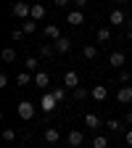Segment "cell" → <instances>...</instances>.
Returning <instances> with one entry per match:
<instances>
[{
	"label": "cell",
	"instance_id": "1",
	"mask_svg": "<svg viewBox=\"0 0 132 148\" xmlns=\"http://www.w3.org/2000/svg\"><path fill=\"white\" fill-rule=\"evenodd\" d=\"M11 13L16 18H21V21H29V18H32V5L29 3H13L11 5Z\"/></svg>",
	"mask_w": 132,
	"mask_h": 148
},
{
	"label": "cell",
	"instance_id": "2",
	"mask_svg": "<svg viewBox=\"0 0 132 148\" xmlns=\"http://www.w3.org/2000/svg\"><path fill=\"white\" fill-rule=\"evenodd\" d=\"M34 111H37V108H34V103H29V101H21V103L16 106V114L21 116L24 122H29V119L34 116Z\"/></svg>",
	"mask_w": 132,
	"mask_h": 148
},
{
	"label": "cell",
	"instance_id": "3",
	"mask_svg": "<svg viewBox=\"0 0 132 148\" xmlns=\"http://www.w3.org/2000/svg\"><path fill=\"white\" fill-rule=\"evenodd\" d=\"M108 24L111 27H122V24H127V13L122 11V8H114L108 13Z\"/></svg>",
	"mask_w": 132,
	"mask_h": 148
},
{
	"label": "cell",
	"instance_id": "4",
	"mask_svg": "<svg viewBox=\"0 0 132 148\" xmlns=\"http://www.w3.org/2000/svg\"><path fill=\"white\" fill-rule=\"evenodd\" d=\"M55 106H58V101H55L50 92H45V95L40 98V108L45 111V114H53V111H55Z\"/></svg>",
	"mask_w": 132,
	"mask_h": 148
},
{
	"label": "cell",
	"instance_id": "5",
	"mask_svg": "<svg viewBox=\"0 0 132 148\" xmlns=\"http://www.w3.org/2000/svg\"><path fill=\"white\" fill-rule=\"evenodd\" d=\"M64 87H66V90L82 87V85H79V74H77V71H66V74H64Z\"/></svg>",
	"mask_w": 132,
	"mask_h": 148
},
{
	"label": "cell",
	"instance_id": "6",
	"mask_svg": "<svg viewBox=\"0 0 132 148\" xmlns=\"http://www.w3.org/2000/svg\"><path fill=\"white\" fill-rule=\"evenodd\" d=\"M116 101H119V103H132V87H129V85H119Z\"/></svg>",
	"mask_w": 132,
	"mask_h": 148
},
{
	"label": "cell",
	"instance_id": "7",
	"mask_svg": "<svg viewBox=\"0 0 132 148\" xmlns=\"http://www.w3.org/2000/svg\"><path fill=\"white\" fill-rule=\"evenodd\" d=\"M66 21H69L71 27H82V24H85V13L74 8V11H69V13H66Z\"/></svg>",
	"mask_w": 132,
	"mask_h": 148
},
{
	"label": "cell",
	"instance_id": "8",
	"mask_svg": "<svg viewBox=\"0 0 132 148\" xmlns=\"http://www.w3.org/2000/svg\"><path fill=\"white\" fill-rule=\"evenodd\" d=\"M108 64H111V66H116V69H122V66L127 64V58H124V53H122V50H114V53L108 56Z\"/></svg>",
	"mask_w": 132,
	"mask_h": 148
},
{
	"label": "cell",
	"instance_id": "9",
	"mask_svg": "<svg viewBox=\"0 0 132 148\" xmlns=\"http://www.w3.org/2000/svg\"><path fill=\"white\" fill-rule=\"evenodd\" d=\"M66 140H69V145H71V148H79V145L85 143V135L79 132V130H71V132H69V138H66Z\"/></svg>",
	"mask_w": 132,
	"mask_h": 148
},
{
	"label": "cell",
	"instance_id": "10",
	"mask_svg": "<svg viewBox=\"0 0 132 148\" xmlns=\"http://www.w3.org/2000/svg\"><path fill=\"white\" fill-rule=\"evenodd\" d=\"M53 48H55V53H58V56H64V53L71 50V40H69V37H61L58 42H53Z\"/></svg>",
	"mask_w": 132,
	"mask_h": 148
},
{
	"label": "cell",
	"instance_id": "11",
	"mask_svg": "<svg viewBox=\"0 0 132 148\" xmlns=\"http://www.w3.org/2000/svg\"><path fill=\"white\" fill-rule=\"evenodd\" d=\"M90 95L95 98V101H106V98H108V87H106V85H95V87L90 90Z\"/></svg>",
	"mask_w": 132,
	"mask_h": 148
},
{
	"label": "cell",
	"instance_id": "12",
	"mask_svg": "<svg viewBox=\"0 0 132 148\" xmlns=\"http://www.w3.org/2000/svg\"><path fill=\"white\" fill-rule=\"evenodd\" d=\"M58 140H61V132H58L55 127H48V130H45V143H48V145H55Z\"/></svg>",
	"mask_w": 132,
	"mask_h": 148
},
{
	"label": "cell",
	"instance_id": "13",
	"mask_svg": "<svg viewBox=\"0 0 132 148\" xmlns=\"http://www.w3.org/2000/svg\"><path fill=\"white\" fill-rule=\"evenodd\" d=\"M29 82H34V74H29V71H18L16 74V85L18 87H27Z\"/></svg>",
	"mask_w": 132,
	"mask_h": 148
},
{
	"label": "cell",
	"instance_id": "14",
	"mask_svg": "<svg viewBox=\"0 0 132 148\" xmlns=\"http://www.w3.org/2000/svg\"><path fill=\"white\" fill-rule=\"evenodd\" d=\"M45 37H50L53 42H58V40H61L64 34H61V29L55 27V24H48V27H45Z\"/></svg>",
	"mask_w": 132,
	"mask_h": 148
},
{
	"label": "cell",
	"instance_id": "15",
	"mask_svg": "<svg viewBox=\"0 0 132 148\" xmlns=\"http://www.w3.org/2000/svg\"><path fill=\"white\" fill-rule=\"evenodd\" d=\"M85 127H90V130H101V127H106V124H103L95 114H87V116H85Z\"/></svg>",
	"mask_w": 132,
	"mask_h": 148
},
{
	"label": "cell",
	"instance_id": "16",
	"mask_svg": "<svg viewBox=\"0 0 132 148\" xmlns=\"http://www.w3.org/2000/svg\"><path fill=\"white\" fill-rule=\"evenodd\" d=\"M34 85L45 90V87L50 85V77H48V74H45V71H37V74H34Z\"/></svg>",
	"mask_w": 132,
	"mask_h": 148
},
{
	"label": "cell",
	"instance_id": "17",
	"mask_svg": "<svg viewBox=\"0 0 132 148\" xmlns=\"http://www.w3.org/2000/svg\"><path fill=\"white\" fill-rule=\"evenodd\" d=\"M48 92H50V95L58 101V103H64V101H66V87H53V90H48Z\"/></svg>",
	"mask_w": 132,
	"mask_h": 148
},
{
	"label": "cell",
	"instance_id": "18",
	"mask_svg": "<svg viewBox=\"0 0 132 148\" xmlns=\"http://www.w3.org/2000/svg\"><path fill=\"white\" fill-rule=\"evenodd\" d=\"M42 16H45V5H40V3L32 5V21H40Z\"/></svg>",
	"mask_w": 132,
	"mask_h": 148
},
{
	"label": "cell",
	"instance_id": "19",
	"mask_svg": "<svg viewBox=\"0 0 132 148\" xmlns=\"http://www.w3.org/2000/svg\"><path fill=\"white\" fill-rule=\"evenodd\" d=\"M106 130L116 135V132H122V122H119V119H108V122H106Z\"/></svg>",
	"mask_w": 132,
	"mask_h": 148
},
{
	"label": "cell",
	"instance_id": "20",
	"mask_svg": "<svg viewBox=\"0 0 132 148\" xmlns=\"http://www.w3.org/2000/svg\"><path fill=\"white\" fill-rule=\"evenodd\" d=\"M111 40V29L108 27H101L98 29V42H108Z\"/></svg>",
	"mask_w": 132,
	"mask_h": 148
},
{
	"label": "cell",
	"instance_id": "21",
	"mask_svg": "<svg viewBox=\"0 0 132 148\" xmlns=\"http://www.w3.org/2000/svg\"><path fill=\"white\" fill-rule=\"evenodd\" d=\"M87 95H90V92H87L85 87H77V90H71V98H74V101H85Z\"/></svg>",
	"mask_w": 132,
	"mask_h": 148
},
{
	"label": "cell",
	"instance_id": "22",
	"mask_svg": "<svg viewBox=\"0 0 132 148\" xmlns=\"http://www.w3.org/2000/svg\"><path fill=\"white\" fill-rule=\"evenodd\" d=\"M85 58H87V61L98 58V48H95V45H85Z\"/></svg>",
	"mask_w": 132,
	"mask_h": 148
},
{
	"label": "cell",
	"instance_id": "23",
	"mask_svg": "<svg viewBox=\"0 0 132 148\" xmlns=\"http://www.w3.org/2000/svg\"><path fill=\"white\" fill-rule=\"evenodd\" d=\"M21 29H24V34H34V32H37V21H32V18H29V21L21 24Z\"/></svg>",
	"mask_w": 132,
	"mask_h": 148
},
{
	"label": "cell",
	"instance_id": "24",
	"mask_svg": "<svg viewBox=\"0 0 132 148\" xmlns=\"http://www.w3.org/2000/svg\"><path fill=\"white\" fill-rule=\"evenodd\" d=\"M3 61H5V64H13V61H16V50H13V48H5V50H3Z\"/></svg>",
	"mask_w": 132,
	"mask_h": 148
},
{
	"label": "cell",
	"instance_id": "25",
	"mask_svg": "<svg viewBox=\"0 0 132 148\" xmlns=\"http://www.w3.org/2000/svg\"><path fill=\"white\" fill-rule=\"evenodd\" d=\"M92 148H108V138L106 135H98L95 140H92Z\"/></svg>",
	"mask_w": 132,
	"mask_h": 148
},
{
	"label": "cell",
	"instance_id": "26",
	"mask_svg": "<svg viewBox=\"0 0 132 148\" xmlns=\"http://www.w3.org/2000/svg\"><path fill=\"white\" fill-rule=\"evenodd\" d=\"M24 69H27L29 74H37V58H27V61H24Z\"/></svg>",
	"mask_w": 132,
	"mask_h": 148
},
{
	"label": "cell",
	"instance_id": "27",
	"mask_svg": "<svg viewBox=\"0 0 132 148\" xmlns=\"http://www.w3.org/2000/svg\"><path fill=\"white\" fill-rule=\"evenodd\" d=\"M11 40H13V42H21V40H24V29H18V27H16V29L11 32Z\"/></svg>",
	"mask_w": 132,
	"mask_h": 148
},
{
	"label": "cell",
	"instance_id": "28",
	"mask_svg": "<svg viewBox=\"0 0 132 148\" xmlns=\"http://www.w3.org/2000/svg\"><path fill=\"white\" fill-rule=\"evenodd\" d=\"M3 140H8V143H13V140H16V132H13L11 127H5V130H3Z\"/></svg>",
	"mask_w": 132,
	"mask_h": 148
},
{
	"label": "cell",
	"instance_id": "29",
	"mask_svg": "<svg viewBox=\"0 0 132 148\" xmlns=\"http://www.w3.org/2000/svg\"><path fill=\"white\" fill-rule=\"evenodd\" d=\"M40 53H42V58H50V56L55 53V48H53V45H42V48H40Z\"/></svg>",
	"mask_w": 132,
	"mask_h": 148
},
{
	"label": "cell",
	"instance_id": "30",
	"mask_svg": "<svg viewBox=\"0 0 132 148\" xmlns=\"http://www.w3.org/2000/svg\"><path fill=\"white\" fill-rule=\"evenodd\" d=\"M129 77H132V74H129L127 69H122V71H119V82H122V85H127V82H129Z\"/></svg>",
	"mask_w": 132,
	"mask_h": 148
},
{
	"label": "cell",
	"instance_id": "31",
	"mask_svg": "<svg viewBox=\"0 0 132 148\" xmlns=\"http://www.w3.org/2000/svg\"><path fill=\"white\" fill-rule=\"evenodd\" d=\"M0 87H8V74H0Z\"/></svg>",
	"mask_w": 132,
	"mask_h": 148
},
{
	"label": "cell",
	"instance_id": "32",
	"mask_svg": "<svg viewBox=\"0 0 132 148\" xmlns=\"http://www.w3.org/2000/svg\"><path fill=\"white\" fill-rule=\"evenodd\" d=\"M124 140H127V145H129V148H132V130H129V132H127V135H124Z\"/></svg>",
	"mask_w": 132,
	"mask_h": 148
},
{
	"label": "cell",
	"instance_id": "33",
	"mask_svg": "<svg viewBox=\"0 0 132 148\" xmlns=\"http://www.w3.org/2000/svg\"><path fill=\"white\" fill-rule=\"evenodd\" d=\"M127 124H132V111H129V114H127Z\"/></svg>",
	"mask_w": 132,
	"mask_h": 148
},
{
	"label": "cell",
	"instance_id": "34",
	"mask_svg": "<svg viewBox=\"0 0 132 148\" xmlns=\"http://www.w3.org/2000/svg\"><path fill=\"white\" fill-rule=\"evenodd\" d=\"M127 37H129V40H132V27H129V29H127Z\"/></svg>",
	"mask_w": 132,
	"mask_h": 148
}]
</instances>
